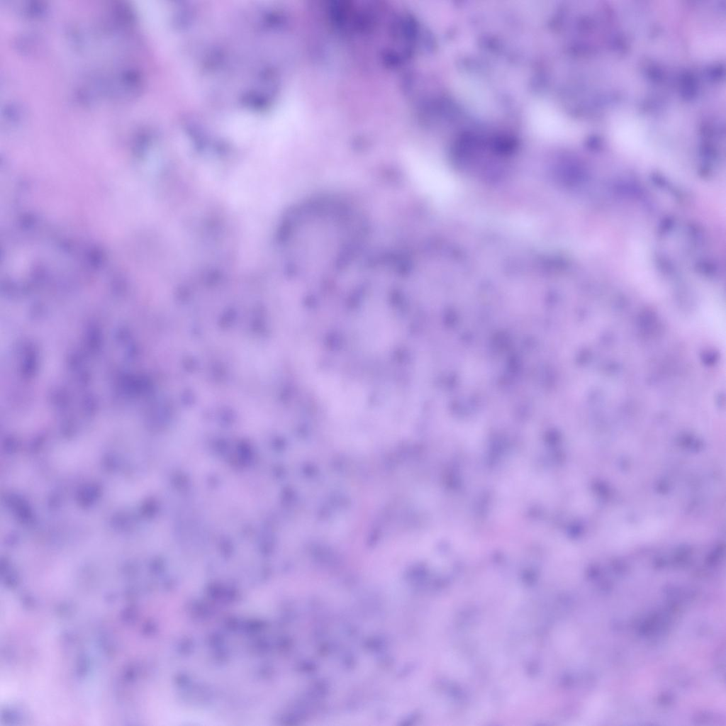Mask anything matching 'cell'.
<instances>
[{"mask_svg":"<svg viewBox=\"0 0 726 726\" xmlns=\"http://www.w3.org/2000/svg\"><path fill=\"white\" fill-rule=\"evenodd\" d=\"M289 232L296 264L302 272H337L353 257L364 235L358 211L332 196H319L298 207L290 218Z\"/></svg>","mask_w":726,"mask_h":726,"instance_id":"cell-1","label":"cell"}]
</instances>
